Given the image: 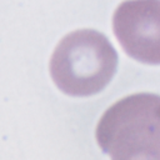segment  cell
Here are the masks:
<instances>
[{"instance_id":"7a4b0ae2","label":"cell","mask_w":160,"mask_h":160,"mask_svg":"<svg viewBox=\"0 0 160 160\" xmlns=\"http://www.w3.org/2000/svg\"><path fill=\"white\" fill-rule=\"evenodd\" d=\"M118 54L102 34L81 29L66 34L50 59V75L55 85L71 96L100 92L112 79Z\"/></svg>"},{"instance_id":"3957f363","label":"cell","mask_w":160,"mask_h":160,"mask_svg":"<svg viewBox=\"0 0 160 160\" xmlns=\"http://www.w3.org/2000/svg\"><path fill=\"white\" fill-rule=\"evenodd\" d=\"M112 30L130 58L160 65V0H124L114 11Z\"/></svg>"},{"instance_id":"6da1fadb","label":"cell","mask_w":160,"mask_h":160,"mask_svg":"<svg viewBox=\"0 0 160 160\" xmlns=\"http://www.w3.org/2000/svg\"><path fill=\"white\" fill-rule=\"evenodd\" d=\"M95 136L111 160H160V95L138 92L114 102Z\"/></svg>"}]
</instances>
